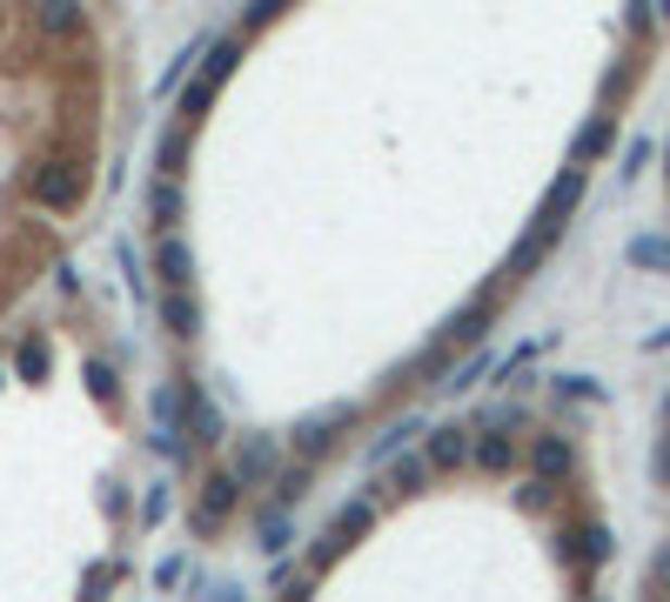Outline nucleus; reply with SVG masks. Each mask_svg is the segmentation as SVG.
Here are the masks:
<instances>
[{
	"instance_id": "dca6fc26",
	"label": "nucleus",
	"mask_w": 670,
	"mask_h": 602,
	"mask_svg": "<svg viewBox=\"0 0 670 602\" xmlns=\"http://www.w3.org/2000/svg\"><path fill=\"white\" fill-rule=\"evenodd\" d=\"M623 255H630V268H670V241L663 234H637Z\"/></svg>"
},
{
	"instance_id": "1a4fd4ad",
	"label": "nucleus",
	"mask_w": 670,
	"mask_h": 602,
	"mask_svg": "<svg viewBox=\"0 0 670 602\" xmlns=\"http://www.w3.org/2000/svg\"><path fill=\"white\" fill-rule=\"evenodd\" d=\"M154 274H162L168 289H188V274H194V255H188V241H181V234H168L162 248H154Z\"/></svg>"
},
{
	"instance_id": "0eeeda50",
	"label": "nucleus",
	"mask_w": 670,
	"mask_h": 602,
	"mask_svg": "<svg viewBox=\"0 0 670 602\" xmlns=\"http://www.w3.org/2000/svg\"><path fill=\"white\" fill-rule=\"evenodd\" d=\"M81 194V168H41V181H34V201H41V208H67V201Z\"/></svg>"
},
{
	"instance_id": "6e6552de",
	"label": "nucleus",
	"mask_w": 670,
	"mask_h": 602,
	"mask_svg": "<svg viewBox=\"0 0 670 602\" xmlns=\"http://www.w3.org/2000/svg\"><path fill=\"white\" fill-rule=\"evenodd\" d=\"M469 462V428H429V469H463Z\"/></svg>"
},
{
	"instance_id": "2f4dec72",
	"label": "nucleus",
	"mask_w": 670,
	"mask_h": 602,
	"mask_svg": "<svg viewBox=\"0 0 670 602\" xmlns=\"http://www.w3.org/2000/svg\"><path fill=\"white\" fill-rule=\"evenodd\" d=\"M663 415H670V395H663Z\"/></svg>"
},
{
	"instance_id": "f8f14e48",
	"label": "nucleus",
	"mask_w": 670,
	"mask_h": 602,
	"mask_svg": "<svg viewBox=\"0 0 670 602\" xmlns=\"http://www.w3.org/2000/svg\"><path fill=\"white\" fill-rule=\"evenodd\" d=\"M342 422H349V409H329V415L302 422V428H295V449H302V456H323V449H329V435H336Z\"/></svg>"
},
{
	"instance_id": "423d86ee",
	"label": "nucleus",
	"mask_w": 670,
	"mask_h": 602,
	"mask_svg": "<svg viewBox=\"0 0 670 602\" xmlns=\"http://www.w3.org/2000/svg\"><path fill=\"white\" fill-rule=\"evenodd\" d=\"M275 469H282V456H275L268 435H249L242 449H235V475H242V482H268Z\"/></svg>"
},
{
	"instance_id": "393cba45",
	"label": "nucleus",
	"mask_w": 670,
	"mask_h": 602,
	"mask_svg": "<svg viewBox=\"0 0 670 602\" xmlns=\"http://www.w3.org/2000/svg\"><path fill=\"white\" fill-rule=\"evenodd\" d=\"M644 589H650V595H663V589H670V542L657 549V562H650V576H644Z\"/></svg>"
},
{
	"instance_id": "7ed1b4c3",
	"label": "nucleus",
	"mask_w": 670,
	"mask_h": 602,
	"mask_svg": "<svg viewBox=\"0 0 670 602\" xmlns=\"http://www.w3.org/2000/svg\"><path fill=\"white\" fill-rule=\"evenodd\" d=\"M235 61H242V48H235V40H215V48H208V67L188 80V114H202V107L215 101V88L235 74Z\"/></svg>"
},
{
	"instance_id": "7c9ffc66",
	"label": "nucleus",
	"mask_w": 670,
	"mask_h": 602,
	"mask_svg": "<svg viewBox=\"0 0 670 602\" xmlns=\"http://www.w3.org/2000/svg\"><path fill=\"white\" fill-rule=\"evenodd\" d=\"M650 8H657V21H670V0H650Z\"/></svg>"
},
{
	"instance_id": "aec40b11",
	"label": "nucleus",
	"mask_w": 670,
	"mask_h": 602,
	"mask_svg": "<svg viewBox=\"0 0 670 602\" xmlns=\"http://www.w3.org/2000/svg\"><path fill=\"white\" fill-rule=\"evenodd\" d=\"M162 321H168V335H194V302H188L181 289H168V302H162Z\"/></svg>"
},
{
	"instance_id": "b1692460",
	"label": "nucleus",
	"mask_w": 670,
	"mask_h": 602,
	"mask_svg": "<svg viewBox=\"0 0 670 602\" xmlns=\"http://www.w3.org/2000/svg\"><path fill=\"white\" fill-rule=\"evenodd\" d=\"M422 482H429V462H422V456L396 462V489H403V496H409V489H422Z\"/></svg>"
},
{
	"instance_id": "c756f323",
	"label": "nucleus",
	"mask_w": 670,
	"mask_h": 602,
	"mask_svg": "<svg viewBox=\"0 0 670 602\" xmlns=\"http://www.w3.org/2000/svg\"><path fill=\"white\" fill-rule=\"evenodd\" d=\"M644 348H670V329H657V335H650V342H644Z\"/></svg>"
},
{
	"instance_id": "39448f33",
	"label": "nucleus",
	"mask_w": 670,
	"mask_h": 602,
	"mask_svg": "<svg viewBox=\"0 0 670 602\" xmlns=\"http://www.w3.org/2000/svg\"><path fill=\"white\" fill-rule=\"evenodd\" d=\"M34 27L48 40H74L81 34V0H34Z\"/></svg>"
},
{
	"instance_id": "ddd939ff",
	"label": "nucleus",
	"mask_w": 670,
	"mask_h": 602,
	"mask_svg": "<svg viewBox=\"0 0 670 602\" xmlns=\"http://www.w3.org/2000/svg\"><path fill=\"white\" fill-rule=\"evenodd\" d=\"M369 522H376V509L356 496V502H349L342 515H336V529H329V549H349V542H356V536H369Z\"/></svg>"
},
{
	"instance_id": "f257e3e1",
	"label": "nucleus",
	"mask_w": 670,
	"mask_h": 602,
	"mask_svg": "<svg viewBox=\"0 0 670 602\" xmlns=\"http://www.w3.org/2000/svg\"><path fill=\"white\" fill-rule=\"evenodd\" d=\"M583 161H570V168L557 175V181H549V194H543V208H536V228L543 234H564V221L577 215V201H583Z\"/></svg>"
},
{
	"instance_id": "9b49d317",
	"label": "nucleus",
	"mask_w": 670,
	"mask_h": 602,
	"mask_svg": "<svg viewBox=\"0 0 670 602\" xmlns=\"http://www.w3.org/2000/svg\"><path fill=\"white\" fill-rule=\"evenodd\" d=\"M148 221H154V228H175V221H181V188H175V175L148 181Z\"/></svg>"
},
{
	"instance_id": "c85d7f7f",
	"label": "nucleus",
	"mask_w": 670,
	"mask_h": 602,
	"mask_svg": "<svg viewBox=\"0 0 670 602\" xmlns=\"http://www.w3.org/2000/svg\"><path fill=\"white\" fill-rule=\"evenodd\" d=\"M282 14V0H249V27H262V21H275Z\"/></svg>"
},
{
	"instance_id": "6ab92c4d",
	"label": "nucleus",
	"mask_w": 670,
	"mask_h": 602,
	"mask_svg": "<svg viewBox=\"0 0 670 602\" xmlns=\"http://www.w3.org/2000/svg\"><path fill=\"white\" fill-rule=\"evenodd\" d=\"M255 536H262V555H282L289 549V515L282 509H262V529Z\"/></svg>"
},
{
	"instance_id": "9d476101",
	"label": "nucleus",
	"mask_w": 670,
	"mask_h": 602,
	"mask_svg": "<svg viewBox=\"0 0 670 602\" xmlns=\"http://www.w3.org/2000/svg\"><path fill=\"white\" fill-rule=\"evenodd\" d=\"M570 462H577V456H570V441H564V435H536V449H530V469H536V475L564 482V475H570Z\"/></svg>"
},
{
	"instance_id": "bb28decb",
	"label": "nucleus",
	"mask_w": 670,
	"mask_h": 602,
	"mask_svg": "<svg viewBox=\"0 0 670 602\" xmlns=\"http://www.w3.org/2000/svg\"><path fill=\"white\" fill-rule=\"evenodd\" d=\"M650 475H657V482H663V489H670V435L657 441V456H650Z\"/></svg>"
},
{
	"instance_id": "2eb2a0df",
	"label": "nucleus",
	"mask_w": 670,
	"mask_h": 602,
	"mask_svg": "<svg viewBox=\"0 0 670 602\" xmlns=\"http://www.w3.org/2000/svg\"><path fill=\"white\" fill-rule=\"evenodd\" d=\"M610 141H617V120H610V114H597V120H590V128L577 135V148H570V161H583V168H590V161H597V154H604Z\"/></svg>"
},
{
	"instance_id": "4be33fe9",
	"label": "nucleus",
	"mask_w": 670,
	"mask_h": 602,
	"mask_svg": "<svg viewBox=\"0 0 670 602\" xmlns=\"http://www.w3.org/2000/svg\"><path fill=\"white\" fill-rule=\"evenodd\" d=\"M416 435H422V422H396V428H389V435L376 441V462H389V456H396L403 441H416Z\"/></svg>"
},
{
	"instance_id": "5701e85b",
	"label": "nucleus",
	"mask_w": 670,
	"mask_h": 602,
	"mask_svg": "<svg viewBox=\"0 0 670 602\" xmlns=\"http://www.w3.org/2000/svg\"><path fill=\"white\" fill-rule=\"evenodd\" d=\"M168 522V489H148L141 496V529H162Z\"/></svg>"
},
{
	"instance_id": "a878e982",
	"label": "nucleus",
	"mask_w": 670,
	"mask_h": 602,
	"mask_svg": "<svg viewBox=\"0 0 670 602\" xmlns=\"http://www.w3.org/2000/svg\"><path fill=\"white\" fill-rule=\"evenodd\" d=\"M88 388H94L101 401H114V369H108V361H88Z\"/></svg>"
},
{
	"instance_id": "f3484780",
	"label": "nucleus",
	"mask_w": 670,
	"mask_h": 602,
	"mask_svg": "<svg viewBox=\"0 0 670 602\" xmlns=\"http://www.w3.org/2000/svg\"><path fill=\"white\" fill-rule=\"evenodd\" d=\"M549 248H557V234H543V228H536V234L523 241V248H517V255H509V274H517V281H523V274H530V268H536V261H543Z\"/></svg>"
},
{
	"instance_id": "f03ea898",
	"label": "nucleus",
	"mask_w": 670,
	"mask_h": 602,
	"mask_svg": "<svg viewBox=\"0 0 670 602\" xmlns=\"http://www.w3.org/2000/svg\"><path fill=\"white\" fill-rule=\"evenodd\" d=\"M235 496H242V475L222 469L208 489H202V502H194V515H188V522H194V536H215L222 522H228V509H235Z\"/></svg>"
},
{
	"instance_id": "412c9836",
	"label": "nucleus",
	"mask_w": 670,
	"mask_h": 602,
	"mask_svg": "<svg viewBox=\"0 0 670 602\" xmlns=\"http://www.w3.org/2000/svg\"><path fill=\"white\" fill-rule=\"evenodd\" d=\"M483 329H490V308H463V315L450 321V335H456V342H483Z\"/></svg>"
},
{
	"instance_id": "a211bd4d",
	"label": "nucleus",
	"mask_w": 670,
	"mask_h": 602,
	"mask_svg": "<svg viewBox=\"0 0 670 602\" xmlns=\"http://www.w3.org/2000/svg\"><path fill=\"white\" fill-rule=\"evenodd\" d=\"M570 549H577L583 562H610V529H604V522H590V529L570 536Z\"/></svg>"
},
{
	"instance_id": "cd10ccee",
	"label": "nucleus",
	"mask_w": 670,
	"mask_h": 602,
	"mask_svg": "<svg viewBox=\"0 0 670 602\" xmlns=\"http://www.w3.org/2000/svg\"><path fill=\"white\" fill-rule=\"evenodd\" d=\"M644 161H650V141H630V148H623V175H637Z\"/></svg>"
},
{
	"instance_id": "4468645a",
	"label": "nucleus",
	"mask_w": 670,
	"mask_h": 602,
	"mask_svg": "<svg viewBox=\"0 0 670 602\" xmlns=\"http://www.w3.org/2000/svg\"><path fill=\"white\" fill-rule=\"evenodd\" d=\"M469 456H477V469H490V475H503L509 462H517V441H509L503 428H483V441H477V449H469Z\"/></svg>"
},
{
	"instance_id": "20e7f679",
	"label": "nucleus",
	"mask_w": 670,
	"mask_h": 602,
	"mask_svg": "<svg viewBox=\"0 0 670 602\" xmlns=\"http://www.w3.org/2000/svg\"><path fill=\"white\" fill-rule=\"evenodd\" d=\"M181 409H188L181 435H194L202 449H208V441H222V409H215V401L202 395V382H188V388H181Z\"/></svg>"
}]
</instances>
